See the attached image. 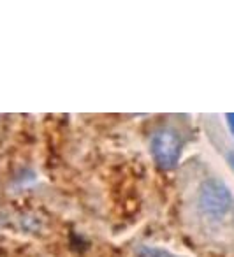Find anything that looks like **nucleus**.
Returning a JSON list of instances; mask_svg holds the SVG:
<instances>
[{
	"mask_svg": "<svg viewBox=\"0 0 234 257\" xmlns=\"http://www.w3.org/2000/svg\"><path fill=\"white\" fill-rule=\"evenodd\" d=\"M199 208L204 215L213 218L223 217L234 206V197L230 189L218 178H209L202 182L197 197Z\"/></svg>",
	"mask_w": 234,
	"mask_h": 257,
	"instance_id": "obj_1",
	"label": "nucleus"
},
{
	"mask_svg": "<svg viewBox=\"0 0 234 257\" xmlns=\"http://www.w3.org/2000/svg\"><path fill=\"white\" fill-rule=\"evenodd\" d=\"M181 138L173 128H162L159 133L153 134L152 143H150V152L155 161V164L162 169H171L178 164L181 155Z\"/></svg>",
	"mask_w": 234,
	"mask_h": 257,
	"instance_id": "obj_2",
	"label": "nucleus"
},
{
	"mask_svg": "<svg viewBox=\"0 0 234 257\" xmlns=\"http://www.w3.org/2000/svg\"><path fill=\"white\" fill-rule=\"evenodd\" d=\"M136 257H174V255H171L167 250H160V248H141Z\"/></svg>",
	"mask_w": 234,
	"mask_h": 257,
	"instance_id": "obj_3",
	"label": "nucleus"
},
{
	"mask_svg": "<svg viewBox=\"0 0 234 257\" xmlns=\"http://www.w3.org/2000/svg\"><path fill=\"white\" fill-rule=\"evenodd\" d=\"M227 123H229L230 133L234 134V113H229V114H227Z\"/></svg>",
	"mask_w": 234,
	"mask_h": 257,
	"instance_id": "obj_4",
	"label": "nucleus"
},
{
	"mask_svg": "<svg viewBox=\"0 0 234 257\" xmlns=\"http://www.w3.org/2000/svg\"><path fill=\"white\" fill-rule=\"evenodd\" d=\"M230 166H232V169H234V155H230Z\"/></svg>",
	"mask_w": 234,
	"mask_h": 257,
	"instance_id": "obj_5",
	"label": "nucleus"
}]
</instances>
